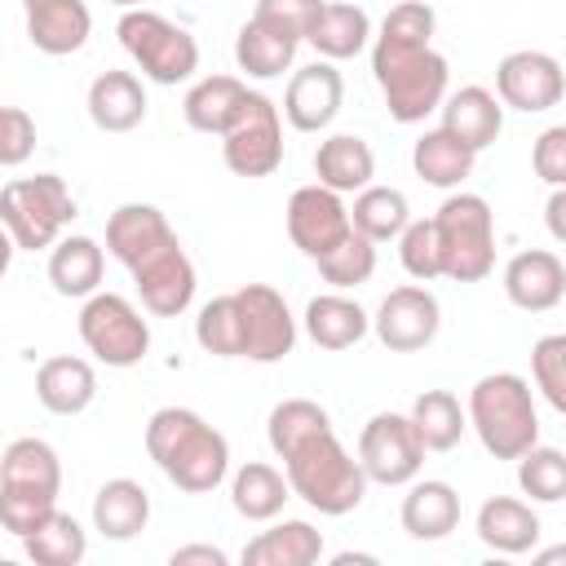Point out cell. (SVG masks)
<instances>
[{"label":"cell","instance_id":"1","mask_svg":"<svg viewBox=\"0 0 566 566\" xmlns=\"http://www.w3.org/2000/svg\"><path fill=\"white\" fill-rule=\"evenodd\" d=\"M265 433H270L274 455L283 460V473L296 500H305L323 517H345L363 504L371 478L363 460H354L340 447L332 416L314 398H283L270 411Z\"/></svg>","mask_w":566,"mask_h":566},{"label":"cell","instance_id":"2","mask_svg":"<svg viewBox=\"0 0 566 566\" xmlns=\"http://www.w3.org/2000/svg\"><path fill=\"white\" fill-rule=\"evenodd\" d=\"M433 27L438 18L424 0H402L380 22L376 49H371V75L398 124H420L447 102L451 66L433 49Z\"/></svg>","mask_w":566,"mask_h":566},{"label":"cell","instance_id":"3","mask_svg":"<svg viewBox=\"0 0 566 566\" xmlns=\"http://www.w3.org/2000/svg\"><path fill=\"white\" fill-rule=\"evenodd\" d=\"M146 451L159 464V473L186 495H208L230 473L226 433H217L190 407H159L146 420Z\"/></svg>","mask_w":566,"mask_h":566},{"label":"cell","instance_id":"4","mask_svg":"<svg viewBox=\"0 0 566 566\" xmlns=\"http://www.w3.org/2000/svg\"><path fill=\"white\" fill-rule=\"evenodd\" d=\"M62 491V460L44 438H13L0 460V526L27 539L53 509Z\"/></svg>","mask_w":566,"mask_h":566},{"label":"cell","instance_id":"5","mask_svg":"<svg viewBox=\"0 0 566 566\" xmlns=\"http://www.w3.org/2000/svg\"><path fill=\"white\" fill-rule=\"evenodd\" d=\"M469 424L486 455L517 460L539 442V416L531 385L517 371H491L469 389Z\"/></svg>","mask_w":566,"mask_h":566},{"label":"cell","instance_id":"6","mask_svg":"<svg viewBox=\"0 0 566 566\" xmlns=\"http://www.w3.org/2000/svg\"><path fill=\"white\" fill-rule=\"evenodd\" d=\"M0 221L22 252L53 248L62 230L75 221V195L57 172H35V177H13L0 190Z\"/></svg>","mask_w":566,"mask_h":566},{"label":"cell","instance_id":"7","mask_svg":"<svg viewBox=\"0 0 566 566\" xmlns=\"http://www.w3.org/2000/svg\"><path fill=\"white\" fill-rule=\"evenodd\" d=\"M438 252H442V279L478 283L495 270V217L482 195H451L438 212Z\"/></svg>","mask_w":566,"mask_h":566},{"label":"cell","instance_id":"8","mask_svg":"<svg viewBox=\"0 0 566 566\" xmlns=\"http://www.w3.org/2000/svg\"><path fill=\"white\" fill-rule=\"evenodd\" d=\"M124 53L137 62V71L155 84H181L199 71V44L186 27L168 22L164 13L150 9H124L115 27Z\"/></svg>","mask_w":566,"mask_h":566},{"label":"cell","instance_id":"9","mask_svg":"<svg viewBox=\"0 0 566 566\" xmlns=\"http://www.w3.org/2000/svg\"><path fill=\"white\" fill-rule=\"evenodd\" d=\"M80 340L106 367H133L150 349V323L119 292H93L80 310Z\"/></svg>","mask_w":566,"mask_h":566},{"label":"cell","instance_id":"10","mask_svg":"<svg viewBox=\"0 0 566 566\" xmlns=\"http://www.w3.org/2000/svg\"><path fill=\"white\" fill-rule=\"evenodd\" d=\"M358 460H363L367 478L380 482V486H407V482H416V473L424 464V442H420L411 416L376 411L363 424V433H358Z\"/></svg>","mask_w":566,"mask_h":566},{"label":"cell","instance_id":"11","mask_svg":"<svg viewBox=\"0 0 566 566\" xmlns=\"http://www.w3.org/2000/svg\"><path fill=\"white\" fill-rule=\"evenodd\" d=\"M221 159L234 177H270L283 164V119L265 93L248 97V111L221 137Z\"/></svg>","mask_w":566,"mask_h":566},{"label":"cell","instance_id":"12","mask_svg":"<svg viewBox=\"0 0 566 566\" xmlns=\"http://www.w3.org/2000/svg\"><path fill=\"white\" fill-rule=\"evenodd\" d=\"M349 230H354V221H349V208H345L340 190H332L323 181L292 190V199H287V234L310 261H323L332 248H340L349 239Z\"/></svg>","mask_w":566,"mask_h":566},{"label":"cell","instance_id":"13","mask_svg":"<svg viewBox=\"0 0 566 566\" xmlns=\"http://www.w3.org/2000/svg\"><path fill=\"white\" fill-rule=\"evenodd\" d=\"M239 323H243V358L248 363H279L296 345V318L287 301L270 283H243L234 292Z\"/></svg>","mask_w":566,"mask_h":566},{"label":"cell","instance_id":"14","mask_svg":"<svg viewBox=\"0 0 566 566\" xmlns=\"http://www.w3.org/2000/svg\"><path fill=\"white\" fill-rule=\"evenodd\" d=\"M495 93H500L504 106L526 111V115H539V111H548V106L562 102V93H566V66L553 53L517 49V53L500 57V66H495Z\"/></svg>","mask_w":566,"mask_h":566},{"label":"cell","instance_id":"15","mask_svg":"<svg viewBox=\"0 0 566 566\" xmlns=\"http://www.w3.org/2000/svg\"><path fill=\"white\" fill-rule=\"evenodd\" d=\"M438 323H442L438 296L420 283H402L380 301L371 332L389 354H416L438 336Z\"/></svg>","mask_w":566,"mask_h":566},{"label":"cell","instance_id":"16","mask_svg":"<svg viewBox=\"0 0 566 566\" xmlns=\"http://www.w3.org/2000/svg\"><path fill=\"white\" fill-rule=\"evenodd\" d=\"M133 283H137V296L142 305L155 314V318H177L190 301H195V265L181 248V239H172L168 248L150 252L137 270H128Z\"/></svg>","mask_w":566,"mask_h":566},{"label":"cell","instance_id":"17","mask_svg":"<svg viewBox=\"0 0 566 566\" xmlns=\"http://www.w3.org/2000/svg\"><path fill=\"white\" fill-rule=\"evenodd\" d=\"M345 102V80L340 71L323 57V62H310L301 66L292 80H287V93H283V115L296 133H323L336 111Z\"/></svg>","mask_w":566,"mask_h":566},{"label":"cell","instance_id":"18","mask_svg":"<svg viewBox=\"0 0 566 566\" xmlns=\"http://www.w3.org/2000/svg\"><path fill=\"white\" fill-rule=\"evenodd\" d=\"M22 18L27 40L49 57L80 53L93 35V13L84 0H22Z\"/></svg>","mask_w":566,"mask_h":566},{"label":"cell","instance_id":"19","mask_svg":"<svg viewBox=\"0 0 566 566\" xmlns=\"http://www.w3.org/2000/svg\"><path fill=\"white\" fill-rule=\"evenodd\" d=\"M504 296L517 310H526V314H544V310L562 305V296H566V265H562V256L548 252V248L517 252L504 265Z\"/></svg>","mask_w":566,"mask_h":566},{"label":"cell","instance_id":"20","mask_svg":"<svg viewBox=\"0 0 566 566\" xmlns=\"http://www.w3.org/2000/svg\"><path fill=\"white\" fill-rule=\"evenodd\" d=\"M177 234L168 226V217L155 208V203H119L106 221V252L124 265V270H137L150 252L168 248Z\"/></svg>","mask_w":566,"mask_h":566},{"label":"cell","instance_id":"21","mask_svg":"<svg viewBox=\"0 0 566 566\" xmlns=\"http://www.w3.org/2000/svg\"><path fill=\"white\" fill-rule=\"evenodd\" d=\"M248 97H252V88L239 75H203L199 84H190V93L181 102V115L195 133L226 137L239 124V115L248 111Z\"/></svg>","mask_w":566,"mask_h":566},{"label":"cell","instance_id":"22","mask_svg":"<svg viewBox=\"0 0 566 566\" xmlns=\"http://www.w3.org/2000/svg\"><path fill=\"white\" fill-rule=\"evenodd\" d=\"M35 398L53 416H80L97 398V371H93V363H84L75 354L44 358L40 371H35Z\"/></svg>","mask_w":566,"mask_h":566},{"label":"cell","instance_id":"23","mask_svg":"<svg viewBox=\"0 0 566 566\" xmlns=\"http://www.w3.org/2000/svg\"><path fill=\"white\" fill-rule=\"evenodd\" d=\"M402 531L420 544H433V539H447L455 526H460V495L451 482H438V478H424V482H411V491L402 495Z\"/></svg>","mask_w":566,"mask_h":566},{"label":"cell","instance_id":"24","mask_svg":"<svg viewBox=\"0 0 566 566\" xmlns=\"http://www.w3.org/2000/svg\"><path fill=\"white\" fill-rule=\"evenodd\" d=\"M442 128L455 133L473 150H486L500 137V128H504V102H500V93H491L482 84L455 88L442 102Z\"/></svg>","mask_w":566,"mask_h":566},{"label":"cell","instance_id":"25","mask_svg":"<svg viewBox=\"0 0 566 566\" xmlns=\"http://www.w3.org/2000/svg\"><path fill=\"white\" fill-rule=\"evenodd\" d=\"M478 539L491 548V553H504V557H517V553H531L539 544V517L526 500H513V495H491L482 500L478 509Z\"/></svg>","mask_w":566,"mask_h":566},{"label":"cell","instance_id":"26","mask_svg":"<svg viewBox=\"0 0 566 566\" xmlns=\"http://www.w3.org/2000/svg\"><path fill=\"white\" fill-rule=\"evenodd\" d=\"M88 119L102 133H133L146 119V88L133 71H102L88 84Z\"/></svg>","mask_w":566,"mask_h":566},{"label":"cell","instance_id":"27","mask_svg":"<svg viewBox=\"0 0 566 566\" xmlns=\"http://www.w3.org/2000/svg\"><path fill=\"white\" fill-rule=\"evenodd\" d=\"M367 332H371L367 310H363L354 296H345V292H323V296H314V301L305 305V336H310L318 349L340 354V349L358 345Z\"/></svg>","mask_w":566,"mask_h":566},{"label":"cell","instance_id":"28","mask_svg":"<svg viewBox=\"0 0 566 566\" xmlns=\"http://www.w3.org/2000/svg\"><path fill=\"white\" fill-rule=\"evenodd\" d=\"M239 557L243 566H310L323 557V531H314L305 517H283L248 539Z\"/></svg>","mask_w":566,"mask_h":566},{"label":"cell","instance_id":"29","mask_svg":"<svg viewBox=\"0 0 566 566\" xmlns=\"http://www.w3.org/2000/svg\"><path fill=\"white\" fill-rule=\"evenodd\" d=\"M150 522V491L133 478H111L93 495V531L106 539H133Z\"/></svg>","mask_w":566,"mask_h":566},{"label":"cell","instance_id":"30","mask_svg":"<svg viewBox=\"0 0 566 566\" xmlns=\"http://www.w3.org/2000/svg\"><path fill=\"white\" fill-rule=\"evenodd\" d=\"M314 172H318L323 186H332L340 195H349V190L358 195L376 177V155L358 133H332L314 150Z\"/></svg>","mask_w":566,"mask_h":566},{"label":"cell","instance_id":"31","mask_svg":"<svg viewBox=\"0 0 566 566\" xmlns=\"http://www.w3.org/2000/svg\"><path fill=\"white\" fill-rule=\"evenodd\" d=\"M102 270H106L102 243L88 234H66L49 252V283L57 296H93L102 283Z\"/></svg>","mask_w":566,"mask_h":566},{"label":"cell","instance_id":"32","mask_svg":"<svg viewBox=\"0 0 566 566\" xmlns=\"http://www.w3.org/2000/svg\"><path fill=\"white\" fill-rule=\"evenodd\" d=\"M287 500H292L287 473H279V469L265 464V460H248V464L234 473V482H230V504H234V513L248 517V522H274Z\"/></svg>","mask_w":566,"mask_h":566},{"label":"cell","instance_id":"33","mask_svg":"<svg viewBox=\"0 0 566 566\" xmlns=\"http://www.w3.org/2000/svg\"><path fill=\"white\" fill-rule=\"evenodd\" d=\"M473 159H478V150L464 146V142H460L455 133H447V128H429V133L411 146V168H416V177L429 181V186H438V190H455V186L473 172Z\"/></svg>","mask_w":566,"mask_h":566},{"label":"cell","instance_id":"34","mask_svg":"<svg viewBox=\"0 0 566 566\" xmlns=\"http://www.w3.org/2000/svg\"><path fill=\"white\" fill-rule=\"evenodd\" d=\"M296 44L301 40H292L287 31H279V27L261 22V18H248L239 27V35H234V62L252 80H274V75H283L292 66Z\"/></svg>","mask_w":566,"mask_h":566},{"label":"cell","instance_id":"35","mask_svg":"<svg viewBox=\"0 0 566 566\" xmlns=\"http://www.w3.org/2000/svg\"><path fill=\"white\" fill-rule=\"evenodd\" d=\"M371 40V18L367 9L358 4H345V0H327L314 31H310V44L327 57V62H345V57H358Z\"/></svg>","mask_w":566,"mask_h":566},{"label":"cell","instance_id":"36","mask_svg":"<svg viewBox=\"0 0 566 566\" xmlns=\"http://www.w3.org/2000/svg\"><path fill=\"white\" fill-rule=\"evenodd\" d=\"M407 416H411L424 451H451L464 438V429H469V411L460 407V398L451 389H424V394H416V402H411Z\"/></svg>","mask_w":566,"mask_h":566},{"label":"cell","instance_id":"37","mask_svg":"<svg viewBox=\"0 0 566 566\" xmlns=\"http://www.w3.org/2000/svg\"><path fill=\"white\" fill-rule=\"evenodd\" d=\"M349 221H354V230H363L371 243H385V239H398V234L411 226V203H407V195L394 190V186H363V190L354 195Z\"/></svg>","mask_w":566,"mask_h":566},{"label":"cell","instance_id":"38","mask_svg":"<svg viewBox=\"0 0 566 566\" xmlns=\"http://www.w3.org/2000/svg\"><path fill=\"white\" fill-rule=\"evenodd\" d=\"M22 548H27V557H31L35 566H80L84 553H88V535H84V526H80L71 513L53 509V513L22 539Z\"/></svg>","mask_w":566,"mask_h":566},{"label":"cell","instance_id":"39","mask_svg":"<svg viewBox=\"0 0 566 566\" xmlns=\"http://www.w3.org/2000/svg\"><path fill=\"white\" fill-rule=\"evenodd\" d=\"M195 340L212 358H243V323H239V301L234 292L212 296L199 318H195Z\"/></svg>","mask_w":566,"mask_h":566},{"label":"cell","instance_id":"40","mask_svg":"<svg viewBox=\"0 0 566 566\" xmlns=\"http://www.w3.org/2000/svg\"><path fill=\"white\" fill-rule=\"evenodd\" d=\"M517 486L539 504L566 500V451L535 442L526 455H517Z\"/></svg>","mask_w":566,"mask_h":566},{"label":"cell","instance_id":"41","mask_svg":"<svg viewBox=\"0 0 566 566\" xmlns=\"http://www.w3.org/2000/svg\"><path fill=\"white\" fill-rule=\"evenodd\" d=\"M323 283H332L336 292H349L358 283H367L376 274V243L363 230H349V239L340 248H332L323 261H314Z\"/></svg>","mask_w":566,"mask_h":566},{"label":"cell","instance_id":"42","mask_svg":"<svg viewBox=\"0 0 566 566\" xmlns=\"http://www.w3.org/2000/svg\"><path fill=\"white\" fill-rule=\"evenodd\" d=\"M531 376L544 402L566 416V332H548L531 345Z\"/></svg>","mask_w":566,"mask_h":566},{"label":"cell","instance_id":"43","mask_svg":"<svg viewBox=\"0 0 566 566\" xmlns=\"http://www.w3.org/2000/svg\"><path fill=\"white\" fill-rule=\"evenodd\" d=\"M398 261L411 279L429 283V279H442V252H438V226L433 217L429 221H411L402 234H398Z\"/></svg>","mask_w":566,"mask_h":566},{"label":"cell","instance_id":"44","mask_svg":"<svg viewBox=\"0 0 566 566\" xmlns=\"http://www.w3.org/2000/svg\"><path fill=\"white\" fill-rule=\"evenodd\" d=\"M323 4H327V0H256L252 18H261V22L279 27V31H287L292 40H310V31H314Z\"/></svg>","mask_w":566,"mask_h":566},{"label":"cell","instance_id":"45","mask_svg":"<svg viewBox=\"0 0 566 566\" xmlns=\"http://www.w3.org/2000/svg\"><path fill=\"white\" fill-rule=\"evenodd\" d=\"M31 150H35V119L22 106H4L0 111V164L18 168Z\"/></svg>","mask_w":566,"mask_h":566},{"label":"cell","instance_id":"46","mask_svg":"<svg viewBox=\"0 0 566 566\" xmlns=\"http://www.w3.org/2000/svg\"><path fill=\"white\" fill-rule=\"evenodd\" d=\"M531 164H535V177L548 181V186H566V124H553L535 137L531 146Z\"/></svg>","mask_w":566,"mask_h":566},{"label":"cell","instance_id":"47","mask_svg":"<svg viewBox=\"0 0 566 566\" xmlns=\"http://www.w3.org/2000/svg\"><path fill=\"white\" fill-rule=\"evenodd\" d=\"M172 566H226L230 557H226V548H217V544H186V548H172V557H168Z\"/></svg>","mask_w":566,"mask_h":566},{"label":"cell","instance_id":"48","mask_svg":"<svg viewBox=\"0 0 566 566\" xmlns=\"http://www.w3.org/2000/svg\"><path fill=\"white\" fill-rule=\"evenodd\" d=\"M544 226L557 243H566V186H553V195L544 203Z\"/></svg>","mask_w":566,"mask_h":566},{"label":"cell","instance_id":"49","mask_svg":"<svg viewBox=\"0 0 566 566\" xmlns=\"http://www.w3.org/2000/svg\"><path fill=\"white\" fill-rule=\"evenodd\" d=\"M535 562H539V566H562V562H566V544H553V548H539V553H535Z\"/></svg>","mask_w":566,"mask_h":566},{"label":"cell","instance_id":"50","mask_svg":"<svg viewBox=\"0 0 566 566\" xmlns=\"http://www.w3.org/2000/svg\"><path fill=\"white\" fill-rule=\"evenodd\" d=\"M111 4H119V9H142L146 0H111Z\"/></svg>","mask_w":566,"mask_h":566}]
</instances>
